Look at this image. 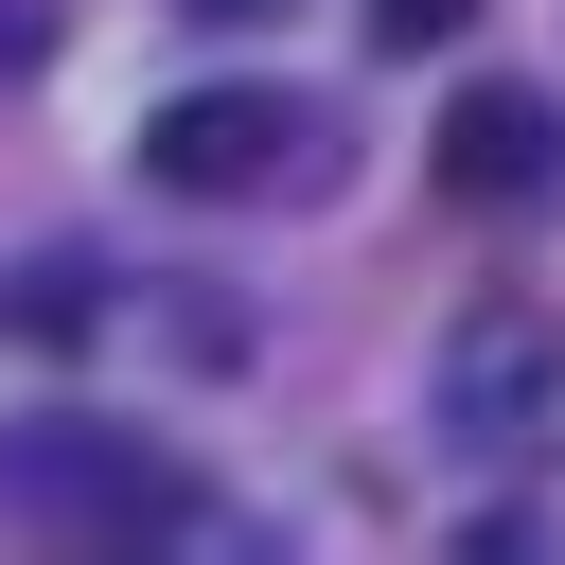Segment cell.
<instances>
[{"label": "cell", "instance_id": "obj_1", "mask_svg": "<svg viewBox=\"0 0 565 565\" xmlns=\"http://www.w3.org/2000/svg\"><path fill=\"white\" fill-rule=\"evenodd\" d=\"M0 512H18V530H106V547H141V530H194L212 494H194L141 424H18V441H0Z\"/></svg>", "mask_w": 565, "mask_h": 565}, {"label": "cell", "instance_id": "obj_2", "mask_svg": "<svg viewBox=\"0 0 565 565\" xmlns=\"http://www.w3.org/2000/svg\"><path fill=\"white\" fill-rule=\"evenodd\" d=\"M441 441H459V459L565 441V335H547L530 300H477V318L441 335Z\"/></svg>", "mask_w": 565, "mask_h": 565}, {"label": "cell", "instance_id": "obj_3", "mask_svg": "<svg viewBox=\"0 0 565 565\" xmlns=\"http://www.w3.org/2000/svg\"><path fill=\"white\" fill-rule=\"evenodd\" d=\"M300 159H318V106H300V88H177V106L141 124V177H159V194H212V212H230V194H282Z\"/></svg>", "mask_w": 565, "mask_h": 565}, {"label": "cell", "instance_id": "obj_4", "mask_svg": "<svg viewBox=\"0 0 565 565\" xmlns=\"http://www.w3.org/2000/svg\"><path fill=\"white\" fill-rule=\"evenodd\" d=\"M441 194H459V212L565 194V106H547V88H459V106H441Z\"/></svg>", "mask_w": 565, "mask_h": 565}, {"label": "cell", "instance_id": "obj_5", "mask_svg": "<svg viewBox=\"0 0 565 565\" xmlns=\"http://www.w3.org/2000/svg\"><path fill=\"white\" fill-rule=\"evenodd\" d=\"M459 18H477V0H371V35H388V53H424V35H459Z\"/></svg>", "mask_w": 565, "mask_h": 565}, {"label": "cell", "instance_id": "obj_6", "mask_svg": "<svg viewBox=\"0 0 565 565\" xmlns=\"http://www.w3.org/2000/svg\"><path fill=\"white\" fill-rule=\"evenodd\" d=\"M177 18H212V35H247V18H282V0H177Z\"/></svg>", "mask_w": 565, "mask_h": 565}]
</instances>
